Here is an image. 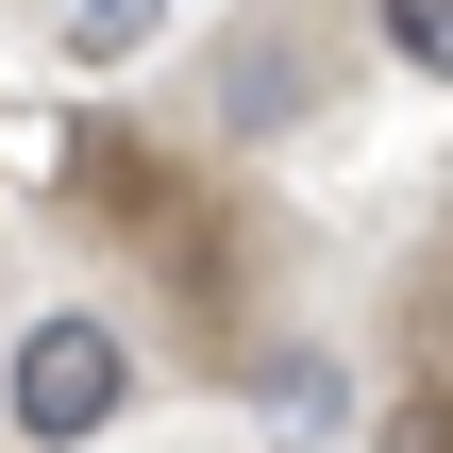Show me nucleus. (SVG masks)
Instances as JSON below:
<instances>
[{
    "label": "nucleus",
    "mask_w": 453,
    "mask_h": 453,
    "mask_svg": "<svg viewBox=\"0 0 453 453\" xmlns=\"http://www.w3.org/2000/svg\"><path fill=\"white\" fill-rule=\"evenodd\" d=\"M370 17H387V50H403L420 84H453V0H370Z\"/></svg>",
    "instance_id": "nucleus-3"
},
{
    "label": "nucleus",
    "mask_w": 453,
    "mask_h": 453,
    "mask_svg": "<svg viewBox=\"0 0 453 453\" xmlns=\"http://www.w3.org/2000/svg\"><path fill=\"white\" fill-rule=\"evenodd\" d=\"M0 403H17V437L34 453H84L118 403H134V353H118V319H84V303H50L34 336H17V370H0Z\"/></svg>",
    "instance_id": "nucleus-1"
},
{
    "label": "nucleus",
    "mask_w": 453,
    "mask_h": 453,
    "mask_svg": "<svg viewBox=\"0 0 453 453\" xmlns=\"http://www.w3.org/2000/svg\"><path fill=\"white\" fill-rule=\"evenodd\" d=\"M151 34H168V0H67V50H101V67L151 50Z\"/></svg>",
    "instance_id": "nucleus-2"
},
{
    "label": "nucleus",
    "mask_w": 453,
    "mask_h": 453,
    "mask_svg": "<svg viewBox=\"0 0 453 453\" xmlns=\"http://www.w3.org/2000/svg\"><path fill=\"white\" fill-rule=\"evenodd\" d=\"M387 453H453V387H420V403L387 420Z\"/></svg>",
    "instance_id": "nucleus-4"
}]
</instances>
